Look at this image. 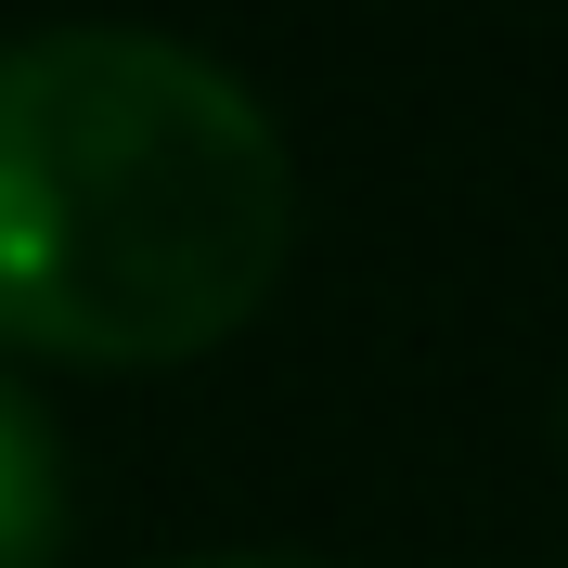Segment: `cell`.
Returning a JSON list of instances; mask_svg holds the SVG:
<instances>
[{
	"instance_id": "obj_1",
	"label": "cell",
	"mask_w": 568,
	"mask_h": 568,
	"mask_svg": "<svg viewBox=\"0 0 568 568\" xmlns=\"http://www.w3.org/2000/svg\"><path fill=\"white\" fill-rule=\"evenodd\" d=\"M297 155L246 78L169 27L0 39V349L194 362L272 297Z\"/></svg>"
},
{
	"instance_id": "obj_2",
	"label": "cell",
	"mask_w": 568,
	"mask_h": 568,
	"mask_svg": "<svg viewBox=\"0 0 568 568\" xmlns=\"http://www.w3.org/2000/svg\"><path fill=\"white\" fill-rule=\"evenodd\" d=\"M52 556H65V439L0 362V568H52Z\"/></svg>"
},
{
	"instance_id": "obj_3",
	"label": "cell",
	"mask_w": 568,
	"mask_h": 568,
	"mask_svg": "<svg viewBox=\"0 0 568 568\" xmlns=\"http://www.w3.org/2000/svg\"><path fill=\"white\" fill-rule=\"evenodd\" d=\"M181 568H323V556H181Z\"/></svg>"
}]
</instances>
